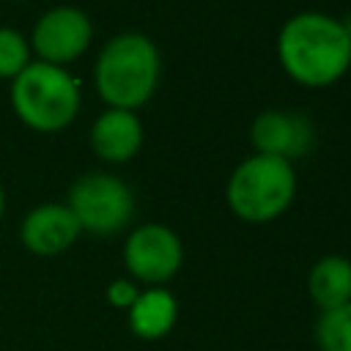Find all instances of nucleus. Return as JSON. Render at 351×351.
<instances>
[{"mask_svg":"<svg viewBox=\"0 0 351 351\" xmlns=\"http://www.w3.org/2000/svg\"><path fill=\"white\" fill-rule=\"evenodd\" d=\"M307 293L313 304L335 310L351 302V261L346 255H324L307 271Z\"/></svg>","mask_w":351,"mask_h":351,"instance_id":"12","label":"nucleus"},{"mask_svg":"<svg viewBox=\"0 0 351 351\" xmlns=\"http://www.w3.org/2000/svg\"><path fill=\"white\" fill-rule=\"evenodd\" d=\"M11 110L22 126L38 134H55L69 129L82 107V90L77 77L44 60H30L11 80Z\"/></svg>","mask_w":351,"mask_h":351,"instance_id":"3","label":"nucleus"},{"mask_svg":"<svg viewBox=\"0 0 351 351\" xmlns=\"http://www.w3.org/2000/svg\"><path fill=\"white\" fill-rule=\"evenodd\" d=\"M315 343L321 351H351V302L318 315Z\"/></svg>","mask_w":351,"mask_h":351,"instance_id":"13","label":"nucleus"},{"mask_svg":"<svg viewBox=\"0 0 351 351\" xmlns=\"http://www.w3.org/2000/svg\"><path fill=\"white\" fill-rule=\"evenodd\" d=\"M33 60L30 41L22 30L0 25V80H14Z\"/></svg>","mask_w":351,"mask_h":351,"instance_id":"14","label":"nucleus"},{"mask_svg":"<svg viewBox=\"0 0 351 351\" xmlns=\"http://www.w3.org/2000/svg\"><path fill=\"white\" fill-rule=\"evenodd\" d=\"M250 143L255 154L277 156L293 165L315 145V129L307 115L296 110H263L250 126Z\"/></svg>","mask_w":351,"mask_h":351,"instance_id":"8","label":"nucleus"},{"mask_svg":"<svg viewBox=\"0 0 351 351\" xmlns=\"http://www.w3.org/2000/svg\"><path fill=\"white\" fill-rule=\"evenodd\" d=\"M27 41L33 60L69 69L88 52L93 41V22L80 5H52L36 19Z\"/></svg>","mask_w":351,"mask_h":351,"instance_id":"7","label":"nucleus"},{"mask_svg":"<svg viewBox=\"0 0 351 351\" xmlns=\"http://www.w3.org/2000/svg\"><path fill=\"white\" fill-rule=\"evenodd\" d=\"M143 140H145V132L137 112L118 110V107H107L101 115H96L88 132L90 151L107 165H123L134 159L143 148Z\"/></svg>","mask_w":351,"mask_h":351,"instance_id":"10","label":"nucleus"},{"mask_svg":"<svg viewBox=\"0 0 351 351\" xmlns=\"http://www.w3.org/2000/svg\"><path fill=\"white\" fill-rule=\"evenodd\" d=\"M296 184L299 181L291 162L266 154H252L233 167L225 186V197L239 219L261 225L282 217L291 208L296 197Z\"/></svg>","mask_w":351,"mask_h":351,"instance_id":"4","label":"nucleus"},{"mask_svg":"<svg viewBox=\"0 0 351 351\" xmlns=\"http://www.w3.org/2000/svg\"><path fill=\"white\" fill-rule=\"evenodd\" d=\"M123 266L134 282L165 285L184 266V244L170 225L145 222L129 230L123 241Z\"/></svg>","mask_w":351,"mask_h":351,"instance_id":"6","label":"nucleus"},{"mask_svg":"<svg viewBox=\"0 0 351 351\" xmlns=\"http://www.w3.org/2000/svg\"><path fill=\"white\" fill-rule=\"evenodd\" d=\"M162 55L154 38L137 30L115 33L96 55L93 88L107 107L140 110L159 88Z\"/></svg>","mask_w":351,"mask_h":351,"instance_id":"2","label":"nucleus"},{"mask_svg":"<svg viewBox=\"0 0 351 351\" xmlns=\"http://www.w3.org/2000/svg\"><path fill=\"white\" fill-rule=\"evenodd\" d=\"M348 30H351V27H348Z\"/></svg>","mask_w":351,"mask_h":351,"instance_id":"17","label":"nucleus"},{"mask_svg":"<svg viewBox=\"0 0 351 351\" xmlns=\"http://www.w3.org/2000/svg\"><path fill=\"white\" fill-rule=\"evenodd\" d=\"M277 60L302 88H329L351 69V30L324 11H299L277 33Z\"/></svg>","mask_w":351,"mask_h":351,"instance_id":"1","label":"nucleus"},{"mask_svg":"<svg viewBox=\"0 0 351 351\" xmlns=\"http://www.w3.org/2000/svg\"><path fill=\"white\" fill-rule=\"evenodd\" d=\"M3 214H5V189L0 184V222H3Z\"/></svg>","mask_w":351,"mask_h":351,"instance_id":"16","label":"nucleus"},{"mask_svg":"<svg viewBox=\"0 0 351 351\" xmlns=\"http://www.w3.org/2000/svg\"><path fill=\"white\" fill-rule=\"evenodd\" d=\"M178 321V302L165 285H148L126 310V324L140 340H162Z\"/></svg>","mask_w":351,"mask_h":351,"instance_id":"11","label":"nucleus"},{"mask_svg":"<svg viewBox=\"0 0 351 351\" xmlns=\"http://www.w3.org/2000/svg\"><path fill=\"white\" fill-rule=\"evenodd\" d=\"M82 236L66 203H38L19 222V241L36 258H58Z\"/></svg>","mask_w":351,"mask_h":351,"instance_id":"9","label":"nucleus"},{"mask_svg":"<svg viewBox=\"0 0 351 351\" xmlns=\"http://www.w3.org/2000/svg\"><path fill=\"white\" fill-rule=\"evenodd\" d=\"M66 206L82 233L104 239L129 228L134 217V192L121 176L99 170L80 176L69 186Z\"/></svg>","mask_w":351,"mask_h":351,"instance_id":"5","label":"nucleus"},{"mask_svg":"<svg viewBox=\"0 0 351 351\" xmlns=\"http://www.w3.org/2000/svg\"><path fill=\"white\" fill-rule=\"evenodd\" d=\"M137 293H140V288H137V282H134L132 277H118V280H112V282L107 285V291H104L107 302H110L115 310H129L132 302L137 299Z\"/></svg>","mask_w":351,"mask_h":351,"instance_id":"15","label":"nucleus"}]
</instances>
